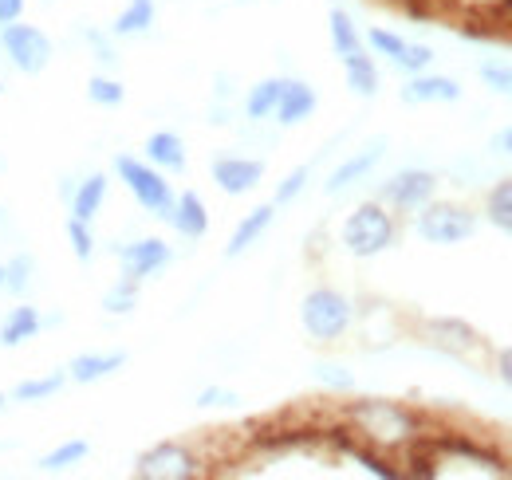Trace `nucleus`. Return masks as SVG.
I'll use <instances>...</instances> for the list:
<instances>
[{
    "instance_id": "nucleus-1",
    "label": "nucleus",
    "mask_w": 512,
    "mask_h": 480,
    "mask_svg": "<svg viewBox=\"0 0 512 480\" xmlns=\"http://www.w3.org/2000/svg\"><path fill=\"white\" fill-rule=\"evenodd\" d=\"M339 421L371 449L394 453L406 449L410 441H418L426 433V418L402 402H386V398H363V402H347Z\"/></svg>"
},
{
    "instance_id": "nucleus-2",
    "label": "nucleus",
    "mask_w": 512,
    "mask_h": 480,
    "mask_svg": "<svg viewBox=\"0 0 512 480\" xmlns=\"http://www.w3.org/2000/svg\"><path fill=\"white\" fill-rule=\"evenodd\" d=\"M394 244V217L379 201H363L347 221H343V248L351 256H379Z\"/></svg>"
},
{
    "instance_id": "nucleus-3",
    "label": "nucleus",
    "mask_w": 512,
    "mask_h": 480,
    "mask_svg": "<svg viewBox=\"0 0 512 480\" xmlns=\"http://www.w3.org/2000/svg\"><path fill=\"white\" fill-rule=\"evenodd\" d=\"M300 323L316 343H335L351 327V300L343 292H335V288H316V292L304 296Z\"/></svg>"
},
{
    "instance_id": "nucleus-4",
    "label": "nucleus",
    "mask_w": 512,
    "mask_h": 480,
    "mask_svg": "<svg viewBox=\"0 0 512 480\" xmlns=\"http://www.w3.org/2000/svg\"><path fill=\"white\" fill-rule=\"evenodd\" d=\"M115 170H119L123 185L130 189V197H134L146 213L170 217V209H174V189H170V181L162 178L158 166H150V162H142V158H130V154H119Z\"/></svg>"
},
{
    "instance_id": "nucleus-5",
    "label": "nucleus",
    "mask_w": 512,
    "mask_h": 480,
    "mask_svg": "<svg viewBox=\"0 0 512 480\" xmlns=\"http://www.w3.org/2000/svg\"><path fill=\"white\" fill-rule=\"evenodd\" d=\"M205 473L201 457L182 441H158L134 461V477L142 480H193Z\"/></svg>"
},
{
    "instance_id": "nucleus-6",
    "label": "nucleus",
    "mask_w": 512,
    "mask_h": 480,
    "mask_svg": "<svg viewBox=\"0 0 512 480\" xmlns=\"http://www.w3.org/2000/svg\"><path fill=\"white\" fill-rule=\"evenodd\" d=\"M477 233V217L453 201H426L418 213V237L430 244H461Z\"/></svg>"
},
{
    "instance_id": "nucleus-7",
    "label": "nucleus",
    "mask_w": 512,
    "mask_h": 480,
    "mask_svg": "<svg viewBox=\"0 0 512 480\" xmlns=\"http://www.w3.org/2000/svg\"><path fill=\"white\" fill-rule=\"evenodd\" d=\"M0 44H4L8 60L16 63L24 75H40L52 60V40L36 24H20V20L0 24Z\"/></svg>"
},
{
    "instance_id": "nucleus-8",
    "label": "nucleus",
    "mask_w": 512,
    "mask_h": 480,
    "mask_svg": "<svg viewBox=\"0 0 512 480\" xmlns=\"http://www.w3.org/2000/svg\"><path fill=\"white\" fill-rule=\"evenodd\" d=\"M422 339L438 351H446L453 359H469L477 351H485V339L473 323L457 319V315H434V319H422Z\"/></svg>"
},
{
    "instance_id": "nucleus-9",
    "label": "nucleus",
    "mask_w": 512,
    "mask_h": 480,
    "mask_svg": "<svg viewBox=\"0 0 512 480\" xmlns=\"http://www.w3.org/2000/svg\"><path fill=\"white\" fill-rule=\"evenodd\" d=\"M438 193V174L430 170H402L383 185V201L394 209H422L426 201H434Z\"/></svg>"
},
{
    "instance_id": "nucleus-10",
    "label": "nucleus",
    "mask_w": 512,
    "mask_h": 480,
    "mask_svg": "<svg viewBox=\"0 0 512 480\" xmlns=\"http://www.w3.org/2000/svg\"><path fill=\"white\" fill-rule=\"evenodd\" d=\"M119 260H123V276L142 284L146 276H154V272H162L170 264V244L158 237H142L127 244V248H119Z\"/></svg>"
},
{
    "instance_id": "nucleus-11",
    "label": "nucleus",
    "mask_w": 512,
    "mask_h": 480,
    "mask_svg": "<svg viewBox=\"0 0 512 480\" xmlns=\"http://www.w3.org/2000/svg\"><path fill=\"white\" fill-rule=\"evenodd\" d=\"M264 178V162H256V158H237V154H229V158H217L213 162V181L221 185V193H229V197H241V193H253L256 185Z\"/></svg>"
},
{
    "instance_id": "nucleus-12",
    "label": "nucleus",
    "mask_w": 512,
    "mask_h": 480,
    "mask_svg": "<svg viewBox=\"0 0 512 480\" xmlns=\"http://www.w3.org/2000/svg\"><path fill=\"white\" fill-rule=\"evenodd\" d=\"M383 154H386V138H375L371 146H363V150H355L347 162H339L335 170H331V178H327V197H335V193H343L347 185H355V181H363L379 162H383Z\"/></svg>"
},
{
    "instance_id": "nucleus-13",
    "label": "nucleus",
    "mask_w": 512,
    "mask_h": 480,
    "mask_svg": "<svg viewBox=\"0 0 512 480\" xmlns=\"http://www.w3.org/2000/svg\"><path fill=\"white\" fill-rule=\"evenodd\" d=\"M457 99H461V83L449 79V75L418 71L402 87V103H410V107H422V103H457Z\"/></svg>"
},
{
    "instance_id": "nucleus-14",
    "label": "nucleus",
    "mask_w": 512,
    "mask_h": 480,
    "mask_svg": "<svg viewBox=\"0 0 512 480\" xmlns=\"http://www.w3.org/2000/svg\"><path fill=\"white\" fill-rule=\"evenodd\" d=\"M316 103L320 99L304 79H284V91H280V103H276V122L280 126H296V122L312 119Z\"/></svg>"
},
{
    "instance_id": "nucleus-15",
    "label": "nucleus",
    "mask_w": 512,
    "mask_h": 480,
    "mask_svg": "<svg viewBox=\"0 0 512 480\" xmlns=\"http://www.w3.org/2000/svg\"><path fill=\"white\" fill-rule=\"evenodd\" d=\"M182 237H205L209 233V209H205V201L193 193V189H186L182 197H174V209H170V217H166Z\"/></svg>"
},
{
    "instance_id": "nucleus-16",
    "label": "nucleus",
    "mask_w": 512,
    "mask_h": 480,
    "mask_svg": "<svg viewBox=\"0 0 512 480\" xmlns=\"http://www.w3.org/2000/svg\"><path fill=\"white\" fill-rule=\"evenodd\" d=\"M146 162L158 166V170L182 174V170H186V142H182L174 130H154V134L146 138Z\"/></svg>"
},
{
    "instance_id": "nucleus-17",
    "label": "nucleus",
    "mask_w": 512,
    "mask_h": 480,
    "mask_svg": "<svg viewBox=\"0 0 512 480\" xmlns=\"http://www.w3.org/2000/svg\"><path fill=\"white\" fill-rule=\"evenodd\" d=\"M272 221H276V205H256L253 213L241 217V225L233 229V237H229V244H225V256H241V252H249L256 240L272 229Z\"/></svg>"
},
{
    "instance_id": "nucleus-18",
    "label": "nucleus",
    "mask_w": 512,
    "mask_h": 480,
    "mask_svg": "<svg viewBox=\"0 0 512 480\" xmlns=\"http://www.w3.org/2000/svg\"><path fill=\"white\" fill-rule=\"evenodd\" d=\"M123 366H127L123 351H111V355H75V359L67 362V378H75L79 386H91V382H99V378H107V374H115Z\"/></svg>"
},
{
    "instance_id": "nucleus-19",
    "label": "nucleus",
    "mask_w": 512,
    "mask_h": 480,
    "mask_svg": "<svg viewBox=\"0 0 512 480\" xmlns=\"http://www.w3.org/2000/svg\"><path fill=\"white\" fill-rule=\"evenodd\" d=\"M36 331H40V311L28 307V303H20V307H12V311L4 315V323H0V347H20V343H28Z\"/></svg>"
},
{
    "instance_id": "nucleus-20",
    "label": "nucleus",
    "mask_w": 512,
    "mask_h": 480,
    "mask_svg": "<svg viewBox=\"0 0 512 480\" xmlns=\"http://www.w3.org/2000/svg\"><path fill=\"white\" fill-rule=\"evenodd\" d=\"M343 71H347V87L355 95H363V99H375L379 95V67H375V60L363 48L351 52V56H343Z\"/></svg>"
},
{
    "instance_id": "nucleus-21",
    "label": "nucleus",
    "mask_w": 512,
    "mask_h": 480,
    "mask_svg": "<svg viewBox=\"0 0 512 480\" xmlns=\"http://www.w3.org/2000/svg\"><path fill=\"white\" fill-rule=\"evenodd\" d=\"M107 201V174H91L87 181H79L75 197H71V217L79 221H91Z\"/></svg>"
},
{
    "instance_id": "nucleus-22",
    "label": "nucleus",
    "mask_w": 512,
    "mask_h": 480,
    "mask_svg": "<svg viewBox=\"0 0 512 480\" xmlns=\"http://www.w3.org/2000/svg\"><path fill=\"white\" fill-rule=\"evenodd\" d=\"M327 28H331V48H335V56H339V60L363 48V36H359L355 20H351L343 8H331V16H327Z\"/></svg>"
},
{
    "instance_id": "nucleus-23",
    "label": "nucleus",
    "mask_w": 512,
    "mask_h": 480,
    "mask_svg": "<svg viewBox=\"0 0 512 480\" xmlns=\"http://www.w3.org/2000/svg\"><path fill=\"white\" fill-rule=\"evenodd\" d=\"M64 382H67V374H60V370L40 374V378H24V382H16L12 398H16V402H48L52 394L64 390Z\"/></svg>"
},
{
    "instance_id": "nucleus-24",
    "label": "nucleus",
    "mask_w": 512,
    "mask_h": 480,
    "mask_svg": "<svg viewBox=\"0 0 512 480\" xmlns=\"http://www.w3.org/2000/svg\"><path fill=\"white\" fill-rule=\"evenodd\" d=\"M280 91H284V79H260L253 91H249V99H245L249 119H268V115H276Z\"/></svg>"
},
{
    "instance_id": "nucleus-25",
    "label": "nucleus",
    "mask_w": 512,
    "mask_h": 480,
    "mask_svg": "<svg viewBox=\"0 0 512 480\" xmlns=\"http://www.w3.org/2000/svg\"><path fill=\"white\" fill-rule=\"evenodd\" d=\"M154 24V0H130L127 8L119 12V20L111 24L115 36H138Z\"/></svg>"
},
{
    "instance_id": "nucleus-26",
    "label": "nucleus",
    "mask_w": 512,
    "mask_h": 480,
    "mask_svg": "<svg viewBox=\"0 0 512 480\" xmlns=\"http://www.w3.org/2000/svg\"><path fill=\"white\" fill-rule=\"evenodd\" d=\"M485 213H489V221H493L497 229L512 233V178L497 181V185L489 189V197H485Z\"/></svg>"
},
{
    "instance_id": "nucleus-27",
    "label": "nucleus",
    "mask_w": 512,
    "mask_h": 480,
    "mask_svg": "<svg viewBox=\"0 0 512 480\" xmlns=\"http://www.w3.org/2000/svg\"><path fill=\"white\" fill-rule=\"evenodd\" d=\"M87 453H91L87 441H79V437H75V441H64L60 449H52V453L40 461V473H64V469H71V465H79Z\"/></svg>"
},
{
    "instance_id": "nucleus-28",
    "label": "nucleus",
    "mask_w": 512,
    "mask_h": 480,
    "mask_svg": "<svg viewBox=\"0 0 512 480\" xmlns=\"http://www.w3.org/2000/svg\"><path fill=\"white\" fill-rule=\"evenodd\" d=\"M87 99H91V103H99V107H119V103L127 99V87H123L119 79L95 75V79L87 83Z\"/></svg>"
},
{
    "instance_id": "nucleus-29",
    "label": "nucleus",
    "mask_w": 512,
    "mask_h": 480,
    "mask_svg": "<svg viewBox=\"0 0 512 480\" xmlns=\"http://www.w3.org/2000/svg\"><path fill=\"white\" fill-rule=\"evenodd\" d=\"M430 63H434V48H430V44H410V40H406V48H402V56L394 60V67H402L406 75H418V71H430Z\"/></svg>"
},
{
    "instance_id": "nucleus-30",
    "label": "nucleus",
    "mask_w": 512,
    "mask_h": 480,
    "mask_svg": "<svg viewBox=\"0 0 512 480\" xmlns=\"http://www.w3.org/2000/svg\"><path fill=\"white\" fill-rule=\"evenodd\" d=\"M67 240H71V252H75L79 260H91V256H95L91 221H79V217H71V221H67Z\"/></svg>"
},
{
    "instance_id": "nucleus-31",
    "label": "nucleus",
    "mask_w": 512,
    "mask_h": 480,
    "mask_svg": "<svg viewBox=\"0 0 512 480\" xmlns=\"http://www.w3.org/2000/svg\"><path fill=\"white\" fill-rule=\"evenodd\" d=\"M134 300H138V284L123 276V284H115V288L103 296V307H107L111 315H127V311H134Z\"/></svg>"
},
{
    "instance_id": "nucleus-32",
    "label": "nucleus",
    "mask_w": 512,
    "mask_h": 480,
    "mask_svg": "<svg viewBox=\"0 0 512 480\" xmlns=\"http://www.w3.org/2000/svg\"><path fill=\"white\" fill-rule=\"evenodd\" d=\"M308 178H312V166H296L288 178L276 185V201L272 205H292L300 193H304V185H308Z\"/></svg>"
},
{
    "instance_id": "nucleus-33",
    "label": "nucleus",
    "mask_w": 512,
    "mask_h": 480,
    "mask_svg": "<svg viewBox=\"0 0 512 480\" xmlns=\"http://www.w3.org/2000/svg\"><path fill=\"white\" fill-rule=\"evenodd\" d=\"M367 40H371V48H375L379 56H386L390 63L398 60V56H402V48H406V40H402L398 32H390V28H371V32H367Z\"/></svg>"
},
{
    "instance_id": "nucleus-34",
    "label": "nucleus",
    "mask_w": 512,
    "mask_h": 480,
    "mask_svg": "<svg viewBox=\"0 0 512 480\" xmlns=\"http://www.w3.org/2000/svg\"><path fill=\"white\" fill-rule=\"evenodd\" d=\"M481 79H485L497 95H512V67L509 63H481Z\"/></svg>"
},
{
    "instance_id": "nucleus-35",
    "label": "nucleus",
    "mask_w": 512,
    "mask_h": 480,
    "mask_svg": "<svg viewBox=\"0 0 512 480\" xmlns=\"http://www.w3.org/2000/svg\"><path fill=\"white\" fill-rule=\"evenodd\" d=\"M28 276H32V256H16V260L4 268V288H8V292H24V288H28Z\"/></svg>"
},
{
    "instance_id": "nucleus-36",
    "label": "nucleus",
    "mask_w": 512,
    "mask_h": 480,
    "mask_svg": "<svg viewBox=\"0 0 512 480\" xmlns=\"http://www.w3.org/2000/svg\"><path fill=\"white\" fill-rule=\"evenodd\" d=\"M241 398L233 394V390H225V386H205L201 394H197V406H237Z\"/></svg>"
},
{
    "instance_id": "nucleus-37",
    "label": "nucleus",
    "mask_w": 512,
    "mask_h": 480,
    "mask_svg": "<svg viewBox=\"0 0 512 480\" xmlns=\"http://www.w3.org/2000/svg\"><path fill=\"white\" fill-rule=\"evenodd\" d=\"M316 374H320V382L335 386V390H351V374H343L339 366H320Z\"/></svg>"
},
{
    "instance_id": "nucleus-38",
    "label": "nucleus",
    "mask_w": 512,
    "mask_h": 480,
    "mask_svg": "<svg viewBox=\"0 0 512 480\" xmlns=\"http://www.w3.org/2000/svg\"><path fill=\"white\" fill-rule=\"evenodd\" d=\"M497 374H501V382H505V386L512 390V343L497 351Z\"/></svg>"
},
{
    "instance_id": "nucleus-39",
    "label": "nucleus",
    "mask_w": 512,
    "mask_h": 480,
    "mask_svg": "<svg viewBox=\"0 0 512 480\" xmlns=\"http://www.w3.org/2000/svg\"><path fill=\"white\" fill-rule=\"evenodd\" d=\"M24 16V0H0V24H12Z\"/></svg>"
},
{
    "instance_id": "nucleus-40",
    "label": "nucleus",
    "mask_w": 512,
    "mask_h": 480,
    "mask_svg": "<svg viewBox=\"0 0 512 480\" xmlns=\"http://www.w3.org/2000/svg\"><path fill=\"white\" fill-rule=\"evenodd\" d=\"M493 150H501V154H512V126H505L501 134H493Z\"/></svg>"
},
{
    "instance_id": "nucleus-41",
    "label": "nucleus",
    "mask_w": 512,
    "mask_h": 480,
    "mask_svg": "<svg viewBox=\"0 0 512 480\" xmlns=\"http://www.w3.org/2000/svg\"><path fill=\"white\" fill-rule=\"evenodd\" d=\"M0 288H4V268H0Z\"/></svg>"
},
{
    "instance_id": "nucleus-42",
    "label": "nucleus",
    "mask_w": 512,
    "mask_h": 480,
    "mask_svg": "<svg viewBox=\"0 0 512 480\" xmlns=\"http://www.w3.org/2000/svg\"><path fill=\"white\" fill-rule=\"evenodd\" d=\"M0 410H4V394H0Z\"/></svg>"
},
{
    "instance_id": "nucleus-43",
    "label": "nucleus",
    "mask_w": 512,
    "mask_h": 480,
    "mask_svg": "<svg viewBox=\"0 0 512 480\" xmlns=\"http://www.w3.org/2000/svg\"><path fill=\"white\" fill-rule=\"evenodd\" d=\"M398 4H406V0H398Z\"/></svg>"
},
{
    "instance_id": "nucleus-44",
    "label": "nucleus",
    "mask_w": 512,
    "mask_h": 480,
    "mask_svg": "<svg viewBox=\"0 0 512 480\" xmlns=\"http://www.w3.org/2000/svg\"><path fill=\"white\" fill-rule=\"evenodd\" d=\"M0 91H4V87H0Z\"/></svg>"
}]
</instances>
